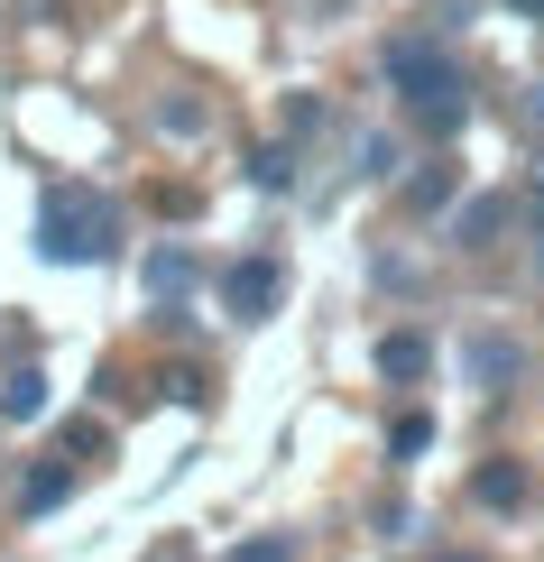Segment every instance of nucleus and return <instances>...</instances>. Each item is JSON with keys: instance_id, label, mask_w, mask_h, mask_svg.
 <instances>
[{"instance_id": "obj_1", "label": "nucleus", "mask_w": 544, "mask_h": 562, "mask_svg": "<svg viewBox=\"0 0 544 562\" xmlns=\"http://www.w3.org/2000/svg\"><path fill=\"white\" fill-rule=\"evenodd\" d=\"M378 75H388V92L415 111L424 138H462V121H470V83H462V65L443 56L424 29H397L388 46H378Z\"/></svg>"}, {"instance_id": "obj_2", "label": "nucleus", "mask_w": 544, "mask_h": 562, "mask_svg": "<svg viewBox=\"0 0 544 562\" xmlns=\"http://www.w3.org/2000/svg\"><path fill=\"white\" fill-rule=\"evenodd\" d=\"M121 249V203L92 194V184H46L37 203V259L46 268H92Z\"/></svg>"}, {"instance_id": "obj_3", "label": "nucleus", "mask_w": 544, "mask_h": 562, "mask_svg": "<svg viewBox=\"0 0 544 562\" xmlns=\"http://www.w3.org/2000/svg\"><path fill=\"white\" fill-rule=\"evenodd\" d=\"M277 295H287V268H277L268 249H249V259H231V268H222V304H231L241 323H268V314H277Z\"/></svg>"}, {"instance_id": "obj_4", "label": "nucleus", "mask_w": 544, "mask_h": 562, "mask_svg": "<svg viewBox=\"0 0 544 562\" xmlns=\"http://www.w3.org/2000/svg\"><path fill=\"white\" fill-rule=\"evenodd\" d=\"M517 222V203L508 194H470L462 213H453V249H499V231Z\"/></svg>"}, {"instance_id": "obj_5", "label": "nucleus", "mask_w": 544, "mask_h": 562, "mask_svg": "<svg viewBox=\"0 0 544 562\" xmlns=\"http://www.w3.org/2000/svg\"><path fill=\"white\" fill-rule=\"evenodd\" d=\"M470 498L489 507V517H517V507H526V461H480V471H470Z\"/></svg>"}, {"instance_id": "obj_6", "label": "nucleus", "mask_w": 544, "mask_h": 562, "mask_svg": "<svg viewBox=\"0 0 544 562\" xmlns=\"http://www.w3.org/2000/svg\"><path fill=\"white\" fill-rule=\"evenodd\" d=\"M462 360H470V379H480L489 396H499V387L517 379V369H526V350H517L508 333H470V350H462Z\"/></svg>"}, {"instance_id": "obj_7", "label": "nucleus", "mask_w": 544, "mask_h": 562, "mask_svg": "<svg viewBox=\"0 0 544 562\" xmlns=\"http://www.w3.org/2000/svg\"><path fill=\"white\" fill-rule=\"evenodd\" d=\"M424 369H434V341H424V333H388V341H378V379H388V387H415Z\"/></svg>"}, {"instance_id": "obj_8", "label": "nucleus", "mask_w": 544, "mask_h": 562, "mask_svg": "<svg viewBox=\"0 0 544 562\" xmlns=\"http://www.w3.org/2000/svg\"><path fill=\"white\" fill-rule=\"evenodd\" d=\"M453 194H462V167H453V157H424V167L407 176V213H443Z\"/></svg>"}, {"instance_id": "obj_9", "label": "nucleus", "mask_w": 544, "mask_h": 562, "mask_svg": "<svg viewBox=\"0 0 544 562\" xmlns=\"http://www.w3.org/2000/svg\"><path fill=\"white\" fill-rule=\"evenodd\" d=\"M185 286H195V249H185V240H157V249H148V295L176 304Z\"/></svg>"}, {"instance_id": "obj_10", "label": "nucleus", "mask_w": 544, "mask_h": 562, "mask_svg": "<svg viewBox=\"0 0 544 562\" xmlns=\"http://www.w3.org/2000/svg\"><path fill=\"white\" fill-rule=\"evenodd\" d=\"M65 498H75V471H65V461H46V471L19 480V517H46V507H65Z\"/></svg>"}, {"instance_id": "obj_11", "label": "nucleus", "mask_w": 544, "mask_h": 562, "mask_svg": "<svg viewBox=\"0 0 544 562\" xmlns=\"http://www.w3.org/2000/svg\"><path fill=\"white\" fill-rule=\"evenodd\" d=\"M0 415H10V425H37V415H46V379H37V369H10V387H0Z\"/></svg>"}, {"instance_id": "obj_12", "label": "nucleus", "mask_w": 544, "mask_h": 562, "mask_svg": "<svg viewBox=\"0 0 544 562\" xmlns=\"http://www.w3.org/2000/svg\"><path fill=\"white\" fill-rule=\"evenodd\" d=\"M249 184H258V194H287V184H296V148H287V138H268V148L249 157Z\"/></svg>"}, {"instance_id": "obj_13", "label": "nucleus", "mask_w": 544, "mask_h": 562, "mask_svg": "<svg viewBox=\"0 0 544 562\" xmlns=\"http://www.w3.org/2000/svg\"><path fill=\"white\" fill-rule=\"evenodd\" d=\"M351 157H360V176H369V184H388V176H397V138H388V130H369Z\"/></svg>"}, {"instance_id": "obj_14", "label": "nucleus", "mask_w": 544, "mask_h": 562, "mask_svg": "<svg viewBox=\"0 0 544 562\" xmlns=\"http://www.w3.org/2000/svg\"><path fill=\"white\" fill-rule=\"evenodd\" d=\"M424 442H434V415H397V425H388V452L397 461H415Z\"/></svg>"}, {"instance_id": "obj_15", "label": "nucleus", "mask_w": 544, "mask_h": 562, "mask_svg": "<svg viewBox=\"0 0 544 562\" xmlns=\"http://www.w3.org/2000/svg\"><path fill=\"white\" fill-rule=\"evenodd\" d=\"M157 130H176V138H195V130H203V102H185V92H176V102H157Z\"/></svg>"}, {"instance_id": "obj_16", "label": "nucleus", "mask_w": 544, "mask_h": 562, "mask_svg": "<svg viewBox=\"0 0 544 562\" xmlns=\"http://www.w3.org/2000/svg\"><path fill=\"white\" fill-rule=\"evenodd\" d=\"M231 562H296V544H287V535H249V544L231 553Z\"/></svg>"}, {"instance_id": "obj_17", "label": "nucleus", "mask_w": 544, "mask_h": 562, "mask_svg": "<svg viewBox=\"0 0 544 562\" xmlns=\"http://www.w3.org/2000/svg\"><path fill=\"white\" fill-rule=\"evenodd\" d=\"M304 130H323V102H314V92H296V102H287V138H304Z\"/></svg>"}, {"instance_id": "obj_18", "label": "nucleus", "mask_w": 544, "mask_h": 562, "mask_svg": "<svg viewBox=\"0 0 544 562\" xmlns=\"http://www.w3.org/2000/svg\"><path fill=\"white\" fill-rule=\"evenodd\" d=\"M167 396H176V406H203V396H212V387L195 379V369H167Z\"/></svg>"}, {"instance_id": "obj_19", "label": "nucleus", "mask_w": 544, "mask_h": 562, "mask_svg": "<svg viewBox=\"0 0 544 562\" xmlns=\"http://www.w3.org/2000/svg\"><path fill=\"white\" fill-rule=\"evenodd\" d=\"M517 130H526V138H544V83H526V102H517Z\"/></svg>"}, {"instance_id": "obj_20", "label": "nucleus", "mask_w": 544, "mask_h": 562, "mask_svg": "<svg viewBox=\"0 0 544 562\" xmlns=\"http://www.w3.org/2000/svg\"><path fill=\"white\" fill-rule=\"evenodd\" d=\"M517 203H526V222H544V157H535V176H526V194H517Z\"/></svg>"}, {"instance_id": "obj_21", "label": "nucleus", "mask_w": 544, "mask_h": 562, "mask_svg": "<svg viewBox=\"0 0 544 562\" xmlns=\"http://www.w3.org/2000/svg\"><path fill=\"white\" fill-rule=\"evenodd\" d=\"M443 562H480V553H443Z\"/></svg>"}, {"instance_id": "obj_22", "label": "nucleus", "mask_w": 544, "mask_h": 562, "mask_svg": "<svg viewBox=\"0 0 544 562\" xmlns=\"http://www.w3.org/2000/svg\"><path fill=\"white\" fill-rule=\"evenodd\" d=\"M535 277H544V249H535Z\"/></svg>"}]
</instances>
